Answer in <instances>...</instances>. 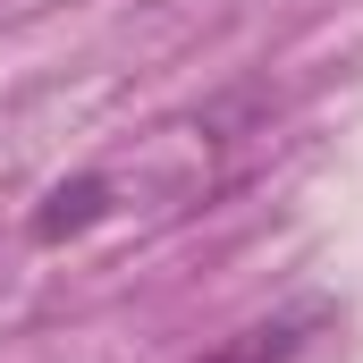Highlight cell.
<instances>
[{"mask_svg":"<svg viewBox=\"0 0 363 363\" xmlns=\"http://www.w3.org/2000/svg\"><path fill=\"white\" fill-rule=\"evenodd\" d=\"M321 321H330L321 304H296V313H271V321H254V330H237V338L203 347L194 363H296V355H304V338H313Z\"/></svg>","mask_w":363,"mask_h":363,"instance_id":"cell-1","label":"cell"},{"mask_svg":"<svg viewBox=\"0 0 363 363\" xmlns=\"http://www.w3.org/2000/svg\"><path fill=\"white\" fill-rule=\"evenodd\" d=\"M118 211V186L101 178V169H85V178L51 186L43 194V211H34V245H68V237H85L93 220H110Z\"/></svg>","mask_w":363,"mask_h":363,"instance_id":"cell-2","label":"cell"}]
</instances>
